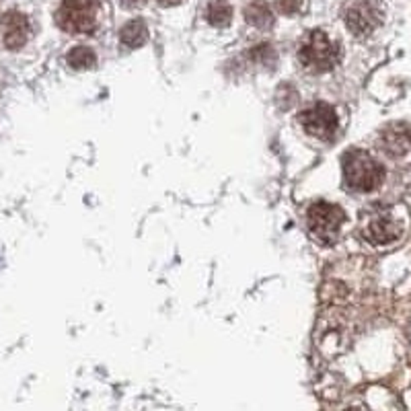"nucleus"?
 Segmentation results:
<instances>
[{"label": "nucleus", "instance_id": "nucleus-1", "mask_svg": "<svg viewBox=\"0 0 411 411\" xmlns=\"http://www.w3.org/2000/svg\"><path fill=\"white\" fill-rule=\"evenodd\" d=\"M341 60V48L334 39L321 31L312 29L308 35H305L301 48H298V62L301 66L310 75H323L331 72Z\"/></svg>", "mask_w": 411, "mask_h": 411}, {"label": "nucleus", "instance_id": "nucleus-2", "mask_svg": "<svg viewBox=\"0 0 411 411\" xmlns=\"http://www.w3.org/2000/svg\"><path fill=\"white\" fill-rule=\"evenodd\" d=\"M385 169L366 151H348L343 156V183L348 189L368 194L383 185Z\"/></svg>", "mask_w": 411, "mask_h": 411}, {"label": "nucleus", "instance_id": "nucleus-3", "mask_svg": "<svg viewBox=\"0 0 411 411\" xmlns=\"http://www.w3.org/2000/svg\"><path fill=\"white\" fill-rule=\"evenodd\" d=\"M307 231L319 245H334L346 222V212L331 202H315L307 210Z\"/></svg>", "mask_w": 411, "mask_h": 411}, {"label": "nucleus", "instance_id": "nucleus-4", "mask_svg": "<svg viewBox=\"0 0 411 411\" xmlns=\"http://www.w3.org/2000/svg\"><path fill=\"white\" fill-rule=\"evenodd\" d=\"M99 11L101 0H64L56 11V23L66 33L87 35L97 29Z\"/></svg>", "mask_w": 411, "mask_h": 411}, {"label": "nucleus", "instance_id": "nucleus-5", "mask_svg": "<svg viewBox=\"0 0 411 411\" xmlns=\"http://www.w3.org/2000/svg\"><path fill=\"white\" fill-rule=\"evenodd\" d=\"M298 122L308 136L317 140H331L339 128V118L335 109L325 101H315L298 113Z\"/></svg>", "mask_w": 411, "mask_h": 411}, {"label": "nucleus", "instance_id": "nucleus-6", "mask_svg": "<svg viewBox=\"0 0 411 411\" xmlns=\"http://www.w3.org/2000/svg\"><path fill=\"white\" fill-rule=\"evenodd\" d=\"M381 23H383V11L379 8L377 2L370 0H360L356 4H352L346 13V25L356 37H368L381 27Z\"/></svg>", "mask_w": 411, "mask_h": 411}, {"label": "nucleus", "instance_id": "nucleus-7", "mask_svg": "<svg viewBox=\"0 0 411 411\" xmlns=\"http://www.w3.org/2000/svg\"><path fill=\"white\" fill-rule=\"evenodd\" d=\"M401 231H403L401 222H397L388 214H379V216H372L364 222L362 236L372 245H386V243L397 241L401 236Z\"/></svg>", "mask_w": 411, "mask_h": 411}, {"label": "nucleus", "instance_id": "nucleus-8", "mask_svg": "<svg viewBox=\"0 0 411 411\" xmlns=\"http://www.w3.org/2000/svg\"><path fill=\"white\" fill-rule=\"evenodd\" d=\"M2 42L8 50H21L29 39V21L23 13L11 11L0 21Z\"/></svg>", "mask_w": 411, "mask_h": 411}, {"label": "nucleus", "instance_id": "nucleus-9", "mask_svg": "<svg viewBox=\"0 0 411 411\" xmlns=\"http://www.w3.org/2000/svg\"><path fill=\"white\" fill-rule=\"evenodd\" d=\"M381 146L391 156H401L411 148V129L403 124L386 128L381 136Z\"/></svg>", "mask_w": 411, "mask_h": 411}, {"label": "nucleus", "instance_id": "nucleus-10", "mask_svg": "<svg viewBox=\"0 0 411 411\" xmlns=\"http://www.w3.org/2000/svg\"><path fill=\"white\" fill-rule=\"evenodd\" d=\"M245 21L257 29H270L274 25V13L272 6L265 0H251L245 6Z\"/></svg>", "mask_w": 411, "mask_h": 411}, {"label": "nucleus", "instance_id": "nucleus-11", "mask_svg": "<svg viewBox=\"0 0 411 411\" xmlns=\"http://www.w3.org/2000/svg\"><path fill=\"white\" fill-rule=\"evenodd\" d=\"M120 42L132 50L144 46L148 42V27L142 19H132L120 29Z\"/></svg>", "mask_w": 411, "mask_h": 411}, {"label": "nucleus", "instance_id": "nucleus-12", "mask_svg": "<svg viewBox=\"0 0 411 411\" xmlns=\"http://www.w3.org/2000/svg\"><path fill=\"white\" fill-rule=\"evenodd\" d=\"M206 21L212 27L231 25L232 6L225 0H212L206 8Z\"/></svg>", "mask_w": 411, "mask_h": 411}, {"label": "nucleus", "instance_id": "nucleus-13", "mask_svg": "<svg viewBox=\"0 0 411 411\" xmlns=\"http://www.w3.org/2000/svg\"><path fill=\"white\" fill-rule=\"evenodd\" d=\"M95 60H97L95 51L91 50V48H87V46H77V48H72V50L68 51V56H66L68 66L75 68V70H87V68L95 66Z\"/></svg>", "mask_w": 411, "mask_h": 411}, {"label": "nucleus", "instance_id": "nucleus-14", "mask_svg": "<svg viewBox=\"0 0 411 411\" xmlns=\"http://www.w3.org/2000/svg\"><path fill=\"white\" fill-rule=\"evenodd\" d=\"M276 8L282 15H294L303 8V0H276Z\"/></svg>", "mask_w": 411, "mask_h": 411}, {"label": "nucleus", "instance_id": "nucleus-15", "mask_svg": "<svg viewBox=\"0 0 411 411\" xmlns=\"http://www.w3.org/2000/svg\"><path fill=\"white\" fill-rule=\"evenodd\" d=\"M251 56L259 60V62H272L274 58H276V51L272 50V46L270 44H261V46H257L251 50Z\"/></svg>", "mask_w": 411, "mask_h": 411}, {"label": "nucleus", "instance_id": "nucleus-16", "mask_svg": "<svg viewBox=\"0 0 411 411\" xmlns=\"http://www.w3.org/2000/svg\"><path fill=\"white\" fill-rule=\"evenodd\" d=\"M144 4H146V0H122V6L124 8H140Z\"/></svg>", "mask_w": 411, "mask_h": 411}, {"label": "nucleus", "instance_id": "nucleus-17", "mask_svg": "<svg viewBox=\"0 0 411 411\" xmlns=\"http://www.w3.org/2000/svg\"><path fill=\"white\" fill-rule=\"evenodd\" d=\"M160 6H165V8H169V6H177V4H181L183 0H156Z\"/></svg>", "mask_w": 411, "mask_h": 411}, {"label": "nucleus", "instance_id": "nucleus-18", "mask_svg": "<svg viewBox=\"0 0 411 411\" xmlns=\"http://www.w3.org/2000/svg\"><path fill=\"white\" fill-rule=\"evenodd\" d=\"M348 411H362V410H358V407H352V410H348Z\"/></svg>", "mask_w": 411, "mask_h": 411}]
</instances>
